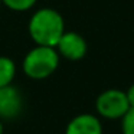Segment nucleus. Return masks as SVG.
I'll list each match as a JSON object with an SVG mask.
<instances>
[{
  "label": "nucleus",
  "instance_id": "nucleus-1",
  "mask_svg": "<svg viewBox=\"0 0 134 134\" xmlns=\"http://www.w3.org/2000/svg\"><path fill=\"white\" fill-rule=\"evenodd\" d=\"M27 32L35 45L55 48L65 32V20L58 10L42 7L30 16Z\"/></svg>",
  "mask_w": 134,
  "mask_h": 134
},
{
  "label": "nucleus",
  "instance_id": "nucleus-2",
  "mask_svg": "<svg viewBox=\"0 0 134 134\" xmlns=\"http://www.w3.org/2000/svg\"><path fill=\"white\" fill-rule=\"evenodd\" d=\"M59 61L61 56L56 48L36 45L25 55L22 68L26 76L35 81H41V79H46L58 69Z\"/></svg>",
  "mask_w": 134,
  "mask_h": 134
},
{
  "label": "nucleus",
  "instance_id": "nucleus-3",
  "mask_svg": "<svg viewBox=\"0 0 134 134\" xmlns=\"http://www.w3.org/2000/svg\"><path fill=\"white\" fill-rule=\"evenodd\" d=\"M130 108L125 91L118 88L105 90L97 97L95 110L98 117L105 120H121Z\"/></svg>",
  "mask_w": 134,
  "mask_h": 134
},
{
  "label": "nucleus",
  "instance_id": "nucleus-4",
  "mask_svg": "<svg viewBox=\"0 0 134 134\" xmlns=\"http://www.w3.org/2000/svg\"><path fill=\"white\" fill-rule=\"evenodd\" d=\"M55 48L61 58L72 62L81 61L88 52V43L85 38L81 33L74 32V30H65Z\"/></svg>",
  "mask_w": 134,
  "mask_h": 134
},
{
  "label": "nucleus",
  "instance_id": "nucleus-5",
  "mask_svg": "<svg viewBox=\"0 0 134 134\" xmlns=\"http://www.w3.org/2000/svg\"><path fill=\"white\" fill-rule=\"evenodd\" d=\"M23 111V95L15 85L0 88V120H15Z\"/></svg>",
  "mask_w": 134,
  "mask_h": 134
},
{
  "label": "nucleus",
  "instance_id": "nucleus-6",
  "mask_svg": "<svg viewBox=\"0 0 134 134\" xmlns=\"http://www.w3.org/2000/svg\"><path fill=\"white\" fill-rule=\"evenodd\" d=\"M102 122L98 115L90 113L76 114L69 120L65 128V134H102Z\"/></svg>",
  "mask_w": 134,
  "mask_h": 134
},
{
  "label": "nucleus",
  "instance_id": "nucleus-7",
  "mask_svg": "<svg viewBox=\"0 0 134 134\" xmlns=\"http://www.w3.org/2000/svg\"><path fill=\"white\" fill-rule=\"evenodd\" d=\"M16 64L9 56H0V88L13 84L16 76Z\"/></svg>",
  "mask_w": 134,
  "mask_h": 134
},
{
  "label": "nucleus",
  "instance_id": "nucleus-8",
  "mask_svg": "<svg viewBox=\"0 0 134 134\" xmlns=\"http://www.w3.org/2000/svg\"><path fill=\"white\" fill-rule=\"evenodd\" d=\"M38 0H2V4L12 12H27L36 4Z\"/></svg>",
  "mask_w": 134,
  "mask_h": 134
},
{
  "label": "nucleus",
  "instance_id": "nucleus-9",
  "mask_svg": "<svg viewBox=\"0 0 134 134\" xmlns=\"http://www.w3.org/2000/svg\"><path fill=\"white\" fill-rule=\"evenodd\" d=\"M121 133L134 134V108H128V111L121 117Z\"/></svg>",
  "mask_w": 134,
  "mask_h": 134
},
{
  "label": "nucleus",
  "instance_id": "nucleus-10",
  "mask_svg": "<svg viewBox=\"0 0 134 134\" xmlns=\"http://www.w3.org/2000/svg\"><path fill=\"white\" fill-rule=\"evenodd\" d=\"M125 95H127L130 108H134V84H131L130 87H128V90L125 91Z\"/></svg>",
  "mask_w": 134,
  "mask_h": 134
},
{
  "label": "nucleus",
  "instance_id": "nucleus-11",
  "mask_svg": "<svg viewBox=\"0 0 134 134\" xmlns=\"http://www.w3.org/2000/svg\"><path fill=\"white\" fill-rule=\"evenodd\" d=\"M4 127H3V120H0V134H3Z\"/></svg>",
  "mask_w": 134,
  "mask_h": 134
},
{
  "label": "nucleus",
  "instance_id": "nucleus-12",
  "mask_svg": "<svg viewBox=\"0 0 134 134\" xmlns=\"http://www.w3.org/2000/svg\"><path fill=\"white\" fill-rule=\"evenodd\" d=\"M0 6H2V0H0Z\"/></svg>",
  "mask_w": 134,
  "mask_h": 134
}]
</instances>
